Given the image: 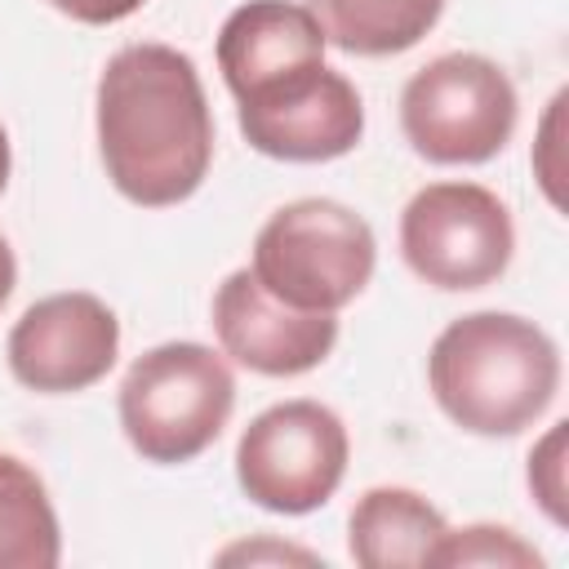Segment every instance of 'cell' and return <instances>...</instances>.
Segmentation results:
<instances>
[{"label":"cell","mask_w":569,"mask_h":569,"mask_svg":"<svg viewBox=\"0 0 569 569\" xmlns=\"http://www.w3.org/2000/svg\"><path fill=\"white\" fill-rule=\"evenodd\" d=\"M98 151L116 191L169 209L209 173L213 116L196 62L173 44H124L98 76Z\"/></svg>","instance_id":"1"},{"label":"cell","mask_w":569,"mask_h":569,"mask_svg":"<svg viewBox=\"0 0 569 569\" xmlns=\"http://www.w3.org/2000/svg\"><path fill=\"white\" fill-rule=\"evenodd\" d=\"M427 382L449 422L471 436H516L533 427L560 387L556 342L525 316L471 311L440 329Z\"/></svg>","instance_id":"2"},{"label":"cell","mask_w":569,"mask_h":569,"mask_svg":"<svg viewBox=\"0 0 569 569\" xmlns=\"http://www.w3.org/2000/svg\"><path fill=\"white\" fill-rule=\"evenodd\" d=\"M236 409V378L204 342H160L142 351L120 382V427L129 445L160 467L200 458Z\"/></svg>","instance_id":"3"},{"label":"cell","mask_w":569,"mask_h":569,"mask_svg":"<svg viewBox=\"0 0 569 569\" xmlns=\"http://www.w3.org/2000/svg\"><path fill=\"white\" fill-rule=\"evenodd\" d=\"M378 240L373 227L325 196L280 204L253 236L258 284L298 311H342L373 276Z\"/></svg>","instance_id":"4"},{"label":"cell","mask_w":569,"mask_h":569,"mask_svg":"<svg viewBox=\"0 0 569 569\" xmlns=\"http://www.w3.org/2000/svg\"><path fill=\"white\" fill-rule=\"evenodd\" d=\"M516 84L485 53H440L400 93V129L431 164H485L516 129Z\"/></svg>","instance_id":"5"},{"label":"cell","mask_w":569,"mask_h":569,"mask_svg":"<svg viewBox=\"0 0 569 569\" xmlns=\"http://www.w3.org/2000/svg\"><path fill=\"white\" fill-rule=\"evenodd\" d=\"M347 453V427L329 405L284 400L244 427L236 445V480L262 511L307 516L342 485Z\"/></svg>","instance_id":"6"},{"label":"cell","mask_w":569,"mask_h":569,"mask_svg":"<svg viewBox=\"0 0 569 569\" xmlns=\"http://www.w3.org/2000/svg\"><path fill=\"white\" fill-rule=\"evenodd\" d=\"M516 249L507 204L480 182H431L400 213V253L431 289H485Z\"/></svg>","instance_id":"7"},{"label":"cell","mask_w":569,"mask_h":569,"mask_svg":"<svg viewBox=\"0 0 569 569\" xmlns=\"http://www.w3.org/2000/svg\"><path fill=\"white\" fill-rule=\"evenodd\" d=\"M240 133L271 160L320 164L347 156L360 142L365 102L342 71L316 62L240 98Z\"/></svg>","instance_id":"8"},{"label":"cell","mask_w":569,"mask_h":569,"mask_svg":"<svg viewBox=\"0 0 569 569\" xmlns=\"http://www.w3.org/2000/svg\"><path fill=\"white\" fill-rule=\"evenodd\" d=\"M9 373L44 396L102 382L120 356V320L93 293H49L9 329Z\"/></svg>","instance_id":"9"},{"label":"cell","mask_w":569,"mask_h":569,"mask_svg":"<svg viewBox=\"0 0 569 569\" xmlns=\"http://www.w3.org/2000/svg\"><path fill=\"white\" fill-rule=\"evenodd\" d=\"M213 333L236 365L267 378H293L333 351L338 311H298L271 298L258 276L240 267L213 293Z\"/></svg>","instance_id":"10"},{"label":"cell","mask_w":569,"mask_h":569,"mask_svg":"<svg viewBox=\"0 0 569 569\" xmlns=\"http://www.w3.org/2000/svg\"><path fill=\"white\" fill-rule=\"evenodd\" d=\"M316 62H325V31L293 0H249L218 31V67L236 102Z\"/></svg>","instance_id":"11"},{"label":"cell","mask_w":569,"mask_h":569,"mask_svg":"<svg viewBox=\"0 0 569 569\" xmlns=\"http://www.w3.org/2000/svg\"><path fill=\"white\" fill-rule=\"evenodd\" d=\"M445 529V516L422 493L378 485L351 507L347 551L365 569H422L431 565Z\"/></svg>","instance_id":"12"},{"label":"cell","mask_w":569,"mask_h":569,"mask_svg":"<svg viewBox=\"0 0 569 569\" xmlns=\"http://www.w3.org/2000/svg\"><path fill=\"white\" fill-rule=\"evenodd\" d=\"M325 44L360 58L413 49L445 13V0H307Z\"/></svg>","instance_id":"13"},{"label":"cell","mask_w":569,"mask_h":569,"mask_svg":"<svg viewBox=\"0 0 569 569\" xmlns=\"http://www.w3.org/2000/svg\"><path fill=\"white\" fill-rule=\"evenodd\" d=\"M62 533L44 480L13 453H0V569H53Z\"/></svg>","instance_id":"14"},{"label":"cell","mask_w":569,"mask_h":569,"mask_svg":"<svg viewBox=\"0 0 569 569\" xmlns=\"http://www.w3.org/2000/svg\"><path fill=\"white\" fill-rule=\"evenodd\" d=\"M431 565H511V569H538L542 556L502 525H467L445 529Z\"/></svg>","instance_id":"15"},{"label":"cell","mask_w":569,"mask_h":569,"mask_svg":"<svg viewBox=\"0 0 569 569\" xmlns=\"http://www.w3.org/2000/svg\"><path fill=\"white\" fill-rule=\"evenodd\" d=\"M565 427H569V422H556V427L538 440V449L529 453V489H533L538 507H542L556 525L569 520V511H565Z\"/></svg>","instance_id":"16"},{"label":"cell","mask_w":569,"mask_h":569,"mask_svg":"<svg viewBox=\"0 0 569 569\" xmlns=\"http://www.w3.org/2000/svg\"><path fill=\"white\" fill-rule=\"evenodd\" d=\"M58 13L76 18V22H89V27H107V22H120L129 13H138L147 0H49Z\"/></svg>","instance_id":"17"},{"label":"cell","mask_w":569,"mask_h":569,"mask_svg":"<svg viewBox=\"0 0 569 569\" xmlns=\"http://www.w3.org/2000/svg\"><path fill=\"white\" fill-rule=\"evenodd\" d=\"M13 284H18V262H13V249H9V240L0 236V307L9 302Z\"/></svg>","instance_id":"18"},{"label":"cell","mask_w":569,"mask_h":569,"mask_svg":"<svg viewBox=\"0 0 569 569\" xmlns=\"http://www.w3.org/2000/svg\"><path fill=\"white\" fill-rule=\"evenodd\" d=\"M4 182H9V133L0 124V191H4Z\"/></svg>","instance_id":"19"}]
</instances>
